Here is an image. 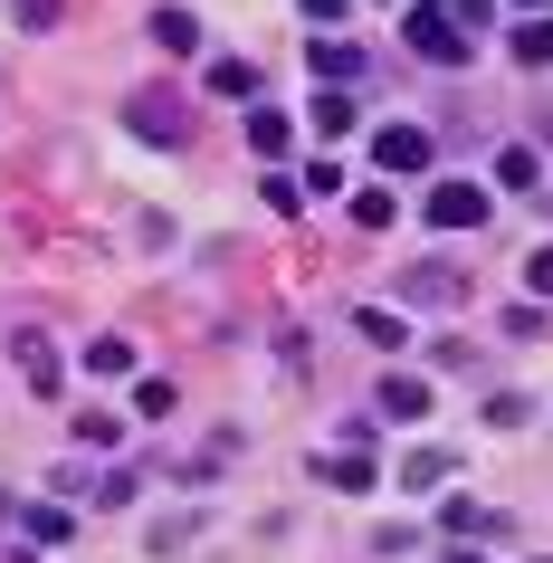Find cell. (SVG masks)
Returning <instances> with one entry per match:
<instances>
[{"label":"cell","mask_w":553,"mask_h":563,"mask_svg":"<svg viewBox=\"0 0 553 563\" xmlns=\"http://www.w3.org/2000/svg\"><path fill=\"white\" fill-rule=\"evenodd\" d=\"M439 563H487V554H467V544H458V554H439Z\"/></svg>","instance_id":"obj_31"},{"label":"cell","mask_w":553,"mask_h":563,"mask_svg":"<svg viewBox=\"0 0 553 563\" xmlns=\"http://www.w3.org/2000/svg\"><path fill=\"white\" fill-rule=\"evenodd\" d=\"M306 67H316L324 87H353V77H363V48H353V38H316V48H306Z\"/></svg>","instance_id":"obj_9"},{"label":"cell","mask_w":553,"mask_h":563,"mask_svg":"<svg viewBox=\"0 0 553 563\" xmlns=\"http://www.w3.org/2000/svg\"><path fill=\"white\" fill-rule=\"evenodd\" d=\"M20 534L30 544H67V506H20Z\"/></svg>","instance_id":"obj_21"},{"label":"cell","mask_w":553,"mask_h":563,"mask_svg":"<svg viewBox=\"0 0 553 563\" xmlns=\"http://www.w3.org/2000/svg\"><path fill=\"white\" fill-rule=\"evenodd\" d=\"M496 181H506V191H534V181H544V163H534L524 144H506V153H496Z\"/></svg>","instance_id":"obj_19"},{"label":"cell","mask_w":553,"mask_h":563,"mask_svg":"<svg viewBox=\"0 0 553 563\" xmlns=\"http://www.w3.org/2000/svg\"><path fill=\"white\" fill-rule=\"evenodd\" d=\"M134 411H144V420H173V383H134Z\"/></svg>","instance_id":"obj_27"},{"label":"cell","mask_w":553,"mask_h":563,"mask_svg":"<svg viewBox=\"0 0 553 563\" xmlns=\"http://www.w3.org/2000/svg\"><path fill=\"white\" fill-rule=\"evenodd\" d=\"M524 287H534V297H553V239L534 249V258H524Z\"/></svg>","instance_id":"obj_28"},{"label":"cell","mask_w":553,"mask_h":563,"mask_svg":"<svg viewBox=\"0 0 553 563\" xmlns=\"http://www.w3.org/2000/svg\"><path fill=\"white\" fill-rule=\"evenodd\" d=\"M506 48H516V67H553V20H524Z\"/></svg>","instance_id":"obj_18"},{"label":"cell","mask_w":553,"mask_h":563,"mask_svg":"<svg viewBox=\"0 0 553 563\" xmlns=\"http://www.w3.org/2000/svg\"><path fill=\"white\" fill-rule=\"evenodd\" d=\"M373 411L381 420H430V383H420V373H391V383L373 391Z\"/></svg>","instance_id":"obj_7"},{"label":"cell","mask_w":553,"mask_h":563,"mask_svg":"<svg viewBox=\"0 0 553 563\" xmlns=\"http://www.w3.org/2000/svg\"><path fill=\"white\" fill-rule=\"evenodd\" d=\"M20 373H30V391H58V383H67V363L48 354L38 334H20Z\"/></svg>","instance_id":"obj_15"},{"label":"cell","mask_w":553,"mask_h":563,"mask_svg":"<svg viewBox=\"0 0 553 563\" xmlns=\"http://www.w3.org/2000/svg\"><path fill=\"white\" fill-rule=\"evenodd\" d=\"M296 10H306V20H344L353 0H296Z\"/></svg>","instance_id":"obj_30"},{"label":"cell","mask_w":553,"mask_h":563,"mask_svg":"<svg viewBox=\"0 0 553 563\" xmlns=\"http://www.w3.org/2000/svg\"><path fill=\"white\" fill-rule=\"evenodd\" d=\"M524 420H534V401H524V391H496V401H487V430H524Z\"/></svg>","instance_id":"obj_23"},{"label":"cell","mask_w":553,"mask_h":563,"mask_svg":"<svg viewBox=\"0 0 553 563\" xmlns=\"http://www.w3.org/2000/svg\"><path fill=\"white\" fill-rule=\"evenodd\" d=\"M30 554H38V544H30ZM30 554H20V544H10V554H0V563H30Z\"/></svg>","instance_id":"obj_32"},{"label":"cell","mask_w":553,"mask_h":563,"mask_svg":"<svg viewBox=\"0 0 553 563\" xmlns=\"http://www.w3.org/2000/svg\"><path fill=\"white\" fill-rule=\"evenodd\" d=\"M153 38H163L173 58H191V48H201V20H191V10H153Z\"/></svg>","instance_id":"obj_16"},{"label":"cell","mask_w":553,"mask_h":563,"mask_svg":"<svg viewBox=\"0 0 553 563\" xmlns=\"http://www.w3.org/2000/svg\"><path fill=\"white\" fill-rule=\"evenodd\" d=\"M449 477H458L449 449H410V459H401V487H449Z\"/></svg>","instance_id":"obj_12"},{"label":"cell","mask_w":553,"mask_h":563,"mask_svg":"<svg viewBox=\"0 0 553 563\" xmlns=\"http://www.w3.org/2000/svg\"><path fill=\"white\" fill-rule=\"evenodd\" d=\"M516 10H534V20H544V0H516Z\"/></svg>","instance_id":"obj_33"},{"label":"cell","mask_w":553,"mask_h":563,"mask_svg":"<svg viewBox=\"0 0 553 563\" xmlns=\"http://www.w3.org/2000/svg\"><path fill=\"white\" fill-rule=\"evenodd\" d=\"M77 440H87V449H115V440H124V420H115V411H96V420H77Z\"/></svg>","instance_id":"obj_25"},{"label":"cell","mask_w":553,"mask_h":563,"mask_svg":"<svg viewBox=\"0 0 553 563\" xmlns=\"http://www.w3.org/2000/svg\"><path fill=\"white\" fill-rule=\"evenodd\" d=\"M77 363H87L96 383H124V373H134V344H124V334H96V344H87Z\"/></svg>","instance_id":"obj_10"},{"label":"cell","mask_w":553,"mask_h":563,"mask_svg":"<svg viewBox=\"0 0 553 563\" xmlns=\"http://www.w3.org/2000/svg\"><path fill=\"white\" fill-rule=\"evenodd\" d=\"M58 487H67V497H87V506H134V468H106V477L58 468Z\"/></svg>","instance_id":"obj_6"},{"label":"cell","mask_w":553,"mask_h":563,"mask_svg":"<svg viewBox=\"0 0 553 563\" xmlns=\"http://www.w3.org/2000/svg\"><path fill=\"white\" fill-rule=\"evenodd\" d=\"M306 115H316V134L334 144V134H353V115H363V106H353V87H324L316 106H306Z\"/></svg>","instance_id":"obj_11"},{"label":"cell","mask_w":553,"mask_h":563,"mask_svg":"<svg viewBox=\"0 0 553 563\" xmlns=\"http://www.w3.org/2000/svg\"><path fill=\"white\" fill-rule=\"evenodd\" d=\"M401 38H410V58H420V67H467V48H477V38L458 30L449 0H401Z\"/></svg>","instance_id":"obj_1"},{"label":"cell","mask_w":553,"mask_h":563,"mask_svg":"<svg viewBox=\"0 0 553 563\" xmlns=\"http://www.w3.org/2000/svg\"><path fill=\"white\" fill-rule=\"evenodd\" d=\"M287 144H296L287 115H267V106H258V115H248V153H258V163H287Z\"/></svg>","instance_id":"obj_14"},{"label":"cell","mask_w":553,"mask_h":563,"mask_svg":"<svg viewBox=\"0 0 553 563\" xmlns=\"http://www.w3.org/2000/svg\"><path fill=\"white\" fill-rule=\"evenodd\" d=\"M439 526L458 534V544H477V534H496V516H487L477 497H449V506H439Z\"/></svg>","instance_id":"obj_13"},{"label":"cell","mask_w":553,"mask_h":563,"mask_svg":"<svg viewBox=\"0 0 553 563\" xmlns=\"http://www.w3.org/2000/svg\"><path fill=\"white\" fill-rule=\"evenodd\" d=\"M258 191H267V210H296V201H306V181H296V173H267Z\"/></svg>","instance_id":"obj_26"},{"label":"cell","mask_w":553,"mask_h":563,"mask_svg":"<svg viewBox=\"0 0 553 563\" xmlns=\"http://www.w3.org/2000/svg\"><path fill=\"white\" fill-rule=\"evenodd\" d=\"M544 563H553V554H544Z\"/></svg>","instance_id":"obj_34"},{"label":"cell","mask_w":553,"mask_h":563,"mask_svg":"<svg viewBox=\"0 0 553 563\" xmlns=\"http://www.w3.org/2000/svg\"><path fill=\"white\" fill-rule=\"evenodd\" d=\"M210 96H230V106H239V96H258V67H248V58H210Z\"/></svg>","instance_id":"obj_17"},{"label":"cell","mask_w":553,"mask_h":563,"mask_svg":"<svg viewBox=\"0 0 553 563\" xmlns=\"http://www.w3.org/2000/svg\"><path fill=\"white\" fill-rule=\"evenodd\" d=\"M353 220H363V230H391V220H401V201H391V191H353Z\"/></svg>","instance_id":"obj_22"},{"label":"cell","mask_w":553,"mask_h":563,"mask_svg":"<svg viewBox=\"0 0 553 563\" xmlns=\"http://www.w3.org/2000/svg\"><path fill=\"white\" fill-rule=\"evenodd\" d=\"M124 115H134V134H144V144H181V134H191V115H181L173 96H134Z\"/></svg>","instance_id":"obj_5"},{"label":"cell","mask_w":553,"mask_h":563,"mask_svg":"<svg viewBox=\"0 0 553 563\" xmlns=\"http://www.w3.org/2000/svg\"><path fill=\"white\" fill-rule=\"evenodd\" d=\"M449 10H458V30H487L496 20V0H449Z\"/></svg>","instance_id":"obj_29"},{"label":"cell","mask_w":553,"mask_h":563,"mask_svg":"<svg viewBox=\"0 0 553 563\" xmlns=\"http://www.w3.org/2000/svg\"><path fill=\"white\" fill-rule=\"evenodd\" d=\"M420 210H430V230H487V181H430Z\"/></svg>","instance_id":"obj_3"},{"label":"cell","mask_w":553,"mask_h":563,"mask_svg":"<svg viewBox=\"0 0 553 563\" xmlns=\"http://www.w3.org/2000/svg\"><path fill=\"white\" fill-rule=\"evenodd\" d=\"M401 306H467V267L458 258H420V267H401Z\"/></svg>","instance_id":"obj_2"},{"label":"cell","mask_w":553,"mask_h":563,"mask_svg":"<svg viewBox=\"0 0 553 563\" xmlns=\"http://www.w3.org/2000/svg\"><path fill=\"white\" fill-rule=\"evenodd\" d=\"M373 163H381V173H430V124H381Z\"/></svg>","instance_id":"obj_4"},{"label":"cell","mask_w":553,"mask_h":563,"mask_svg":"<svg viewBox=\"0 0 553 563\" xmlns=\"http://www.w3.org/2000/svg\"><path fill=\"white\" fill-rule=\"evenodd\" d=\"M353 334H363V344H410V325L391 316V306H363V316H353Z\"/></svg>","instance_id":"obj_20"},{"label":"cell","mask_w":553,"mask_h":563,"mask_svg":"<svg viewBox=\"0 0 553 563\" xmlns=\"http://www.w3.org/2000/svg\"><path fill=\"white\" fill-rule=\"evenodd\" d=\"M58 10H67V0H10V20H20V30H58Z\"/></svg>","instance_id":"obj_24"},{"label":"cell","mask_w":553,"mask_h":563,"mask_svg":"<svg viewBox=\"0 0 553 563\" xmlns=\"http://www.w3.org/2000/svg\"><path fill=\"white\" fill-rule=\"evenodd\" d=\"M316 477H324V487H344V497H363V487H373V449H324Z\"/></svg>","instance_id":"obj_8"}]
</instances>
